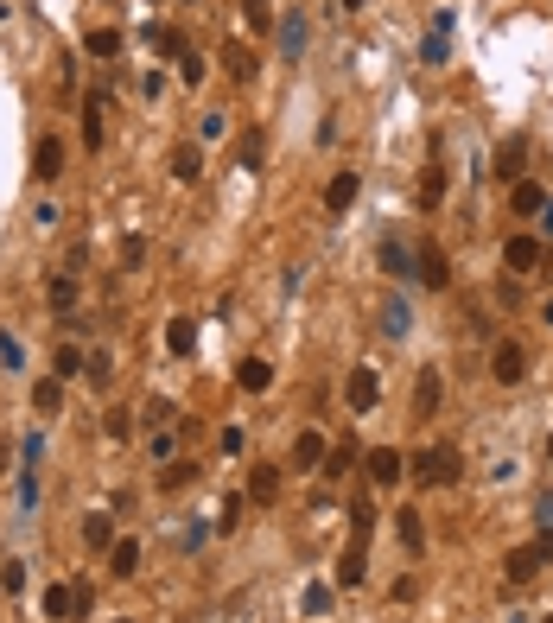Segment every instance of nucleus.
Listing matches in <instances>:
<instances>
[{
  "instance_id": "obj_1",
  "label": "nucleus",
  "mask_w": 553,
  "mask_h": 623,
  "mask_svg": "<svg viewBox=\"0 0 553 623\" xmlns=\"http://www.w3.org/2000/svg\"><path fill=\"white\" fill-rule=\"evenodd\" d=\"M458 471H464V458H458V446H433V452L420 458V471H413V477H420L427 490H445V483H458Z\"/></svg>"
},
{
  "instance_id": "obj_2",
  "label": "nucleus",
  "mask_w": 553,
  "mask_h": 623,
  "mask_svg": "<svg viewBox=\"0 0 553 623\" xmlns=\"http://www.w3.org/2000/svg\"><path fill=\"white\" fill-rule=\"evenodd\" d=\"M490 376H497V382H522V376H528V350H522L515 337H503L497 350H490Z\"/></svg>"
},
{
  "instance_id": "obj_3",
  "label": "nucleus",
  "mask_w": 553,
  "mask_h": 623,
  "mask_svg": "<svg viewBox=\"0 0 553 623\" xmlns=\"http://www.w3.org/2000/svg\"><path fill=\"white\" fill-rule=\"evenodd\" d=\"M343 401H350V413H376V401H382L376 369H350V382H343Z\"/></svg>"
},
{
  "instance_id": "obj_4",
  "label": "nucleus",
  "mask_w": 553,
  "mask_h": 623,
  "mask_svg": "<svg viewBox=\"0 0 553 623\" xmlns=\"http://www.w3.org/2000/svg\"><path fill=\"white\" fill-rule=\"evenodd\" d=\"M503 261H509V273H534L547 261V248H540V236H509L503 242Z\"/></svg>"
},
{
  "instance_id": "obj_5",
  "label": "nucleus",
  "mask_w": 553,
  "mask_h": 623,
  "mask_svg": "<svg viewBox=\"0 0 553 623\" xmlns=\"http://www.w3.org/2000/svg\"><path fill=\"white\" fill-rule=\"evenodd\" d=\"M331 579H337V585H350V592H357V585L369 579V553H363V541H350V547L337 553V567H331Z\"/></svg>"
},
{
  "instance_id": "obj_6",
  "label": "nucleus",
  "mask_w": 553,
  "mask_h": 623,
  "mask_svg": "<svg viewBox=\"0 0 553 623\" xmlns=\"http://www.w3.org/2000/svg\"><path fill=\"white\" fill-rule=\"evenodd\" d=\"M248 503H281V464H248Z\"/></svg>"
},
{
  "instance_id": "obj_7",
  "label": "nucleus",
  "mask_w": 553,
  "mask_h": 623,
  "mask_svg": "<svg viewBox=\"0 0 553 623\" xmlns=\"http://www.w3.org/2000/svg\"><path fill=\"white\" fill-rule=\"evenodd\" d=\"M540 567H547V560H540V547H509V553H503V573H509L515 585H528Z\"/></svg>"
},
{
  "instance_id": "obj_8",
  "label": "nucleus",
  "mask_w": 553,
  "mask_h": 623,
  "mask_svg": "<svg viewBox=\"0 0 553 623\" xmlns=\"http://www.w3.org/2000/svg\"><path fill=\"white\" fill-rule=\"evenodd\" d=\"M401 471H407V464H401L394 446H376V452H369V483H382V490H388V483H401Z\"/></svg>"
},
{
  "instance_id": "obj_9",
  "label": "nucleus",
  "mask_w": 553,
  "mask_h": 623,
  "mask_svg": "<svg viewBox=\"0 0 553 623\" xmlns=\"http://www.w3.org/2000/svg\"><path fill=\"white\" fill-rule=\"evenodd\" d=\"M509 211H515V217H540V211H547V191H540L534 178H515V191H509Z\"/></svg>"
},
{
  "instance_id": "obj_10",
  "label": "nucleus",
  "mask_w": 553,
  "mask_h": 623,
  "mask_svg": "<svg viewBox=\"0 0 553 623\" xmlns=\"http://www.w3.org/2000/svg\"><path fill=\"white\" fill-rule=\"evenodd\" d=\"M166 350H172V357H191V350H197V318L178 312V318L166 324Z\"/></svg>"
},
{
  "instance_id": "obj_11",
  "label": "nucleus",
  "mask_w": 553,
  "mask_h": 623,
  "mask_svg": "<svg viewBox=\"0 0 553 623\" xmlns=\"http://www.w3.org/2000/svg\"><path fill=\"white\" fill-rule=\"evenodd\" d=\"M357 191H363V185H357V172H337V178L324 185V211H350Z\"/></svg>"
},
{
  "instance_id": "obj_12",
  "label": "nucleus",
  "mask_w": 553,
  "mask_h": 623,
  "mask_svg": "<svg viewBox=\"0 0 553 623\" xmlns=\"http://www.w3.org/2000/svg\"><path fill=\"white\" fill-rule=\"evenodd\" d=\"M108 573H115V579H134V573H141V541H115V547H108Z\"/></svg>"
},
{
  "instance_id": "obj_13",
  "label": "nucleus",
  "mask_w": 553,
  "mask_h": 623,
  "mask_svg": "<svg viewBox=\"0 0 553 623\" xmlns=\"http://www.w3.org/2000/svg\"><path fill=\"white\" fill-rule=\"evenodd\" d=\"M293 464H299V471H318V464H324V433L306 427V433L293 439Z\"/></svg>"
},
{
  "instance_id": "obj_14",
  "label": "nucleus",
  "mask_w": 553,
  "mask_h": 623,
  "mask_svg": "<svg viewBox=\"0 0 553 623\" xmlns=\"http://www.w3.org/2000/svg\"><path fill=\"white\" fill-rule=\"evenodd\" d=\"M83 369H90V357L77 350V343H57V357H51V376H57V382H71V376H83Z\"/></svg>"
},
{
  "instance_id": "obj_15",
  "label": "nucleus",
  "mask_w": 553,
  "mask_h": 623,
  "mask_svg": "<svg viewBox=\"0 0 553 623\" xmlns=\"http://www.w3.org/2000/svg\"><path fill=\"white\" fill-rule=\"evenodd\" d=\"M267 382H273V369H267L261 357H248V363L236 369V388H242V394H267Z\"/></svg>"
},
{
  "instance_id": "obj_16",
  "label": "nucleus",
  "mask_w": 553,
  "mask_h": 623,
  "mask_svg": "<svg viewBox=\"0 0 553 623\" xmlns=\"http://www.w3.org/2000/svg\"><path fill=\"white\" fill-rule=\"evenodd\" d=\"M32 172L51 185V178L64 172V147H57V141H39V153H32Z\"/></svg>"
},
{
  "instance_id": "obj_17",
  "label": "nucleus",
  "mask_w": 553,
  "mask_h": 623,
  "mask_svg": "<svg viewBox=\"0 0 553 623\" xmlns=\"http://www.w3.org/2000/svg\"><path fill=\"white\" fill-rule=\"evenodd\" d=\"M394 528H401V547H407V553H427V528H420V515H413V509H401Z\"/></svg>"
},
{
  "instance_id": "obj_18",
  "label": "nucleus",
  "mask_w": 553,
  "mask_h": 623,
  "mask_svg": "<svg viewBox=\"0 0 553 623\" xmlns=\"http://www.w3.org/2000/svg\"><path fill=\"white\" fill-rule=\"evenodd\" d=\"M445 39H452V13H439V20H433V32H427V51H420V57H427V64H445Z\"/></svg>"
},
{
  "instance_id": "obj_19",
  "label": "nucleus",
  "mask_w": 553,
  "mask_h": 623,
  "mask_svg": "<svg viewBox=\"0 0 553 623\" xmlns=\"http://www.w3.org/2000/svg\"><path fill=\"white\" fill-rule=\"evenodd\" d=\"M83 541H90L96 553H102V547H115V515H102V509H96V515L83 522Z\"/></svg>"
},
{
  "instance_id": "obj_20",
  "label": "nucleus",
  "mask_w": 553,
  "mask_h": 623,
  "mask_svg": "<svg viewBox=\"0 0 553 623\" xmlns=\"http://www.w3.org/2000/svg\"><path fill=\"white\" fill-rule=\"evenodd\" d=\"M413 413H439V369L420 376V388H413Z\"/></svg>"
},
{
  "instance_id": "obj_21",
  "label": "nucleus",
  "mask_w": 553,
  "mask_h": 623,
  "mask_svg": "<svg viewBox=\"0 0 553 623\" xmlns=\"http://www.w3.org/2000/svg\"><path fill=\"white\" fill-rule=\"evenodd\" d=\"M281 51H287V57H299V51H306V20H299V13H287V20H281Z\"/></svg>"
},
{
  "instance_id": "obj_22",
  "label": "nucleus",
  "mask_w": 553,
  "mask_h": 623,
  "mask_svg": "<svg viewBox=\"0 0 553 623\" xmlns=\"http://www.w3.org/2000/svg\"><path fill=\"white\" fill-rule=\"evenodd\" d=\"M522 166H528V141H509V147L497 153V172H503V178H522Z\"/></svg>"
},
{
  "instance_id": "obj_23",
  "label": "nucleus",
  "mask_w": 553,
  "mask_h": 623,
  "mask_svg": "<svg viewBox=\"0 0 553 623\" xmlns=\"http://www.w3.org/2000/svg\"><path fill=\"white\" fill-rule=\"evenodd\" d=\"M32 407H39V413H57V407H64V388H57V376L32 382Z\"/></svg>"
},
{
  "instance_id": "obj_24",
  "label": "nucleus",
  "mask_w": 553,
  "mask_h": 623,
  "mask_svg": "<svg viewBox=\"0 0 553 623\" xmlns=\"http://www.w3.org/2000/svg\"><path fill=\"white\" fill-rule=\"evenodd\" d=\"M83 147H90V153L102 147V102H96V96L83 102Z\"/></svg>"
},
{
  "instance_id": "obj_25",
  "label": "nucleus",
  "mask_w": 553,
  "mask_h": 623,
  "mask_svg": "<svg viewBox=\"0 0 553 623\" xmlns=\"http://www.w3.org/2000/svg\"><path fill=\"white\" fill-rule=\"evenodd\" d=\"M83 45H90V57H115V51H121V32H115V26H96Z\"/></svg>"
},
{
  "instance_id": "obj_26",
  "label": "nucleus",
  "mask_w": 553,
  "mask_h": 623,
  "mask_svg": "<svg viewBox=\"0 0 553 623\" xmlns=\"http://www.w3.org/2000/svg\"><path fill=\"white\" fill-rule=\"evenodd\" d=\"M420 281H427V287H445V281H452V273H445V255H439V248H427V255H420Z\"/></svg>"
},
{
  "instance_id": "obj_27",
  "label": "nucleus",
  "mask_w": 553,
  "mask_h": 623,
  "mask_svg": "<svg viewBox=\"0 0 553 623\" xmlns=\"http://www.w3.org/2000/svg\"><path fill=\"white\" fill-rule=\"evenodd\" d=\"M439 197H445V166H427V178H420V203L433 211Z\"/></svg>"
},
{
  "instance_id": "obj_28",
  "label": "nucleus",
  "mask_w": 553,
  "mask_h": 623,
  "mask_svg": "<svg viewBox=\"0 0 553 623\" xmlns=\"http://www.w3.org/2000/svg\"><path fill=\"white\" fill-rule=\"evenodd\" d=\"M197 166H203V160H197V147H178V153H172V178H178V185H191V178H197Z\"/></svg>"
},
{
  "instance_id": "obj_29",
  "label": "nucleus",
  "mask_w": 553,
  "mask_h": 623,
  "mask_svg": "<svg viewBox=\"0 0 553 623\" xmlns=\"http://www.w3.org/2000/svg\"><path fill=\"white\" fill-rule=\"evenodd\" d=\"M141 413H147V427H172V420H178V407H172L166 394H153V401H147Z\"/></svg>"
},
{
  "instance_id": "obj_30",
  "label": "nucleus",
  "mask_w": 553,
  "mask_h": 623,
  "mask_svg": "<svg viewBox=\"0 0 553 623\" xmlns=\"http://www.w3.org/2000/svg\"><path fill=\"white\" fill-rule=\"evenodd\" d=\"M223 57H229V77H255V51L248 45H229Z\"/></svg>"
},
{
  "instance_id": "obj_31",
  "label": "nucleus",
  "mask_w": 553,
  "mask_h": 623,
  "mask_svg": "<svg viewBox=\"0 0 553 623\" xmlns=\"http://www.w3.org/2000/svg\"><path fill=\"white\" fill-rule=\"evenodd\" d=\"M350 464H357V452H350V446H337V452H324V464H318V471H324V477H343Z\"/></svg>"
},
{
  "instance_id": "obj_32",
  "label": "nucleus",
  "mask_w": 553,
  "mask_h": 623,
  "mask_svg": "<svg viewBox=\"0 0 553 623\" xmlns=\"http://www.w3.org/2000/svg\"><path fill=\"white\" fill-rule=\"evenodd\" d=\"M71 299H77V281H71V273H57V281H51V306L71 312Z\"/></svg>"
},
{
  "instance_id": "obj_33",
  "label": "nucleus",
  "mask_w": 553,
  "mask_h": 623,
  "mask_svg": "<svg viewBox=\"0 0 553 623\" xmlns=\"http://www.w3.org/2000/svg\"><path fill=\"white\" fill-rule=\"evenodd\" d=\"M242 13H248V26H255V32H267V26H273V7H267V0H242Z\"/></svg>"
},
{
  "instance_id": "obj_34",
  "label": "nucleus",
  "mask_w": 553,
  "mask_h": 623,
  "mask_svg": "<svg viewBox=\"0 0 553 623\" xmlns=\"http://www.w3.org/2000/svg\"><path fill=\"white\" fill-rule=\"evenodd\" d=\"M350 522H357V541H363V534L376 528V509H369V503H350Z\"/></svg>"
},
{
  "instance_id": "obj_35",
  "label": "nucleus",
  "mask_w": 553,
  "mask_h": 623,
  "mask_svg": "<svg viewBox=\"0 0 553 623\" xmlns=\"http://www.w3.org/2000/svg\"><path fill=\"white\" fill-rule=\"evenodd\" d=\"M160 483H166V490H185V483H191V464H166Z\"/></svg>"
},
{
  "instance_id": "obj_36",
  "label": "nucleus",
  "mask_w": 553,
  "mask_h": 623,
  "mask_svg": "<svg viewBox=\"0 0 553 623\" xmlns=\"http://www.w3.org/2000/svg\"><path fill=\"white\" fill-rule=\"evenodd\" d=\"M0 585L20 592V585H26V567H20V560H7V567H0Z\"/></svg>"
},
{
  "instance_id": "obj_37",
  "label": "nucleus",
  "mask_w": 553,
  "mask_h": 623,
  "mask_svg": "<svg viewBox=\"0 0 553 623\" xmlns=\"http://www.w3.org/2000/svg\"><path fill=\"white\" fill-rule=\"evenodd\" d=\"M236 160H242V166H261V134H248V141L236 147Z\"/></svg>"
},
{
  "instance_id": "obj_38",
  "label": "nucleus",
  "mask_w": 553,
  "mask_h": 623,
  "mask_svg": "<svg viewBox=\"0 0 553 623\" xmlns=\"http://www.w3.org/2000/svg\"><path fill=\"white\" fill-rule=\"evenodd\" d=\"M382 273H407V255H401V248H394V242H388V248H382Z\"/></svg>"
},
{
  "instance_id": "obj_39",
  "label": "nucleus",
  "mask_w": 553,
  "mask_h": 623,
  "mask_svg": "<svg viewBox=\"0 0 553 623\" xmlns=\"http://www.w3.org/2000/svg\"><path fill=\"white\" fill-rule=\"evenodd\" d=\"M178 77H185V83H197V77H203V57H191V51H185V57H178Z\"/></svg>"
},
{
  "instance_id": "obj_40",
  "label": "nucleus",
  "mask_w": 553,
  "mask_h": 623,
  "mask_svg": "<svg viewBox=\"0 0 553 623\" xmlns=\"http://www.w3.org/2000/svg\"><path fill=\"white\" fill-rule=\"evenodd\" d=\"M108 376H115V369H108V357H102V350H96V357H90V382H96V388H102V382H108Z\"/></svg>"
},
{
  "instance_id": "obj_41",
  "label": "nucleus",
  "mask_w": 553,
  "mask_h": 623,
  "mask_svg": "<svg viewBox=\"0 0 553 623\" xmlns=\"http://www.w3.org/2000/svg\"><path fill=\"white\" fill-rule=\"evenodd\" d=\"M534 522H540V534H553V497H540V503H534Z\"/></svg>"
},
{
  "instance_id": "obj_42",
  "label": "nucleus",
  "mask_w": 553,
  "mask_h": 623,
  "mask_svg": "<svg viewBox=\"0 0 553 623\" xmlns=\"http://www.w3.org/2000/svg\"><path fill=\"white\" fill-rule=\"evenodd\" d=\"M540 229H547V236H553V203H547V211H540Z\"/></svg>"
},
{
  "instance_id": "obj_43",
  "label": "nucleus",
  "mask_w": 553,
  "mask_h": 623,
  "mask_svg": "<svg viewBox=\"0 0 553 623\" xmlns=\"http://www.w3.org/2000/svg\"><path fill=\"white\" fill-rule=\"evenodd\" d=\"M540 324H547V331H553V299H547V306H540Z\"/></svg>"
},
{
  "instance_id": "obj_44",
  "label": "nucleus",
  "mask_w": 553,
  "mask_h": 623,
  "mask_svg": "<svg viewBox=\"0 0 553 623\" xmlns=\"http://www.w3.org/2000/svg\"><path fill=\"white\" fill-rule=\"evenodd\" d=\"M343 7H369V0H343Z\"/></svg>"
},
{
  "instance_id": "obj_45",
  "label": "nucleus",
  "mask_w": 553,
  "mask_h": 623,
  "mask_svg": "<svg viewBox=\"0 0 553 623\" xmlns=\"http://www.w3.org/2000/svg\"><path fill=\"white\" fill-rule=\"evenodd\" d=\"M547 458H553V433H547Z\"/></svg>"
},
{
  "instance_id": "obj_46",
  "label": "nucleus",
  "mask_w": 553,
  "mask_h": 623,
  "mask_svg": "<svg viewBox=\"0 0 553 623\" xmlns=\"http://www.w3.org/2000/svg\"><path fill=\"white\" fill-rule=\"evenodd\" d=\"M115 623H134V617H115Z\"/></svg>"
},
{
  "instance_id": "obj_47",
  "label": "nucleus",
  "mask_w": 553,
  "mask_h": 623,
  "mask_svg": "<svg viewBox=\"0 0 553 623\" xmlns=\"http://www.w3.org/2000/svg\"><path fill=\"white\" fill-rule=\"evenodd\" d=\"M540 623H553V617H540Z\"/></svg>"
}]
</instances>
